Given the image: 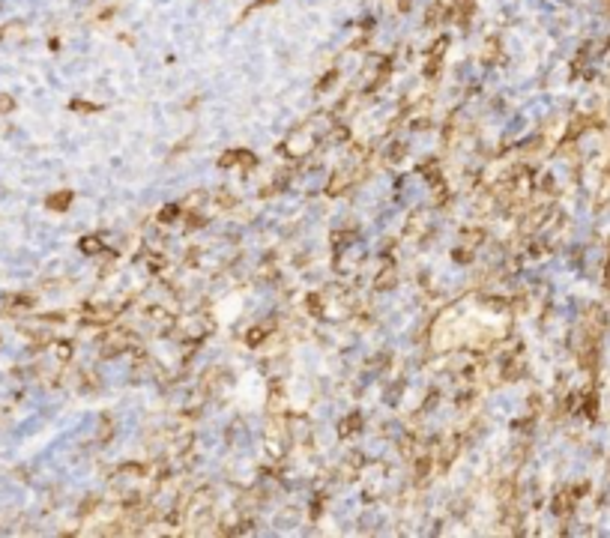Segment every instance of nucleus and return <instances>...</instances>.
<instances>
[{"mask_svg": "<svg viewBox=\"0 0 610 538\" xmlns=\"http://www.w3.org/2000/svg\"><path fill=\"white\" fill-rule=\"evenodd\" d=\"M129 344H132V335H129L126 329H111V332L105 335V341H102V356H105V359L120 356Z\"/></svg>", "mask_w": 610, "mask_h": 538, "instance_id": "obj_1", "label": "nucleus"}, {"mask_svg": "<svg viewBox=\"0 0 610 538\" xmlns=\"http://www.w3.org/2000/svg\"><path fill=\"white\" fill-rule=\"evenodd\" d=\"M254 162H257V156H254V152H248V149H231V152H224V156L218 159L221 168H234V165L248 168V165H254Z\"/></svg>", "mask_w": 610, "mask_h": 538, "instance_id": "obj_2", "label": "nucleus"}, {"mask_svg": "<svg viewBox=\"0 0 610 538\" xmlns=\"http://www.w3.org/2000/svg\"><path fill=\"white\" fill-rule=\"evenodd\" d=\"M473 9H476V0H455V3L446 9V18L452 15L461 27H467V21H470V15H473Z\"/></svg>", "mask_w": 610, "mask_h": 538, "instance_id": "obj_3", "label": "nucleus"}, {"mask_svg": "<svg viewBox=\"0 0 610 538\" xmlns=\"http://www.w3.org/2000/svg\"><path fill=\"white\" fill-rule=\"evenodd\" d=\"M395 278H398V269H395V263L389 260V263L383 266V272L377 275L374 287H377V290H392V287H395Z\"/></svg>", "mask_w": 610, "mask_h": 538, "instance_id": "obj_4", "label": "nucleus"}, {"mask_svg": "<svg viewBox=\"0 0 610 538\" xmlns=\"http://www.w3.org/2000/svg\"><path fill=\"white\" fill-rule=\"evenodd\" d=\"M350 182H353V174H350V171H338V174L329 179V188H326V191H329V195H341Z\"/></svg>", "mask_w": 610, "mask_h": 538, "instance_id": "obj_5", "label": "nucleus"}, {"mask_svg": "<svg viewBox=\"0 0 610 538\" xmlns=\"http://www.w3.org/2000/svg\"><path fill=\"white\" fill-rule=\"evenodd\" d=\"M270 326H273V320H263V323H257V326H251V332H248V338H245V341L251 344V347H257V344H260V341H263L266 335H270V332H273Z\"/></svg>", "mask_w": 610, "mask_h": 538, "instance_id": "obj_6", "label": "nucleus"}, {"mask_svg": "<svg viewBox=\"0 0 610 538\" xmlns=\"http://www.w3.org/2000/svg\"><path fill=\"white\" fill-rule=\"evenodd\" d=\"M69 204H72V191H57V195L48 198V209H54V212H63Z\"/></svg>", "mask_w": 610, "mask_h": 538, "instance_id": "obj_7", "label": "nucleus"}, {"mask_svg": "<svg viewBox=\"0 0 610 538\" xmlns=\"http://www.w3.org/2000/svg\"><path fill=\"white\" fill-rule=\"evenodd\" d=\"M571 499H575V496L565 493V490H562V493H556V496H553V514H559V517H562V514H568Z\"/></svg>", "mask_w": 610, "mask_h": 538, "instance_id": "obj_8", "label": "nucleus"}, {"mask_svg": "<svg viewBox=\"0 0 610 538\" xmlns=\"http://www.w3.org/2000/svg\"><path fill=\"white\" fill-rule=\"evenodd\" d=\"M120 314V305H108V308H99V311H87L90 320H111Z\"/></svg>", "mask_w": 610, "mask_h": 538, "instance_id": "obj_9", "label": "nucleus"}, {"mask_svg": "<svg viewBox=\"0 0 610 538\" xmlns=\"http://www.w3.org/2000/svg\"><path fill=\"white\" fill-rule=\"evenodd\" d=\"M443 15H446V6H443V3H431V9H428V15H425V24L434 27V24L443 21Z\"/></svg>", "mask_w": 610, "mask_h": 538, "instance_id": "obj_10", "label": "nucleus"}, {"mask_svg": "<svg viewBox=\"0 0 610 538\" xmlns=\"http://www.w3.org/2000/svg\"><path fill=\"white\" fill-rule=\"evenodd\" d=\"M359 428H362V416L353 413V416L344 418V425H341V437H350V431H359Z\"/></svg>", "mask_w": 610, "mask_h": 538, "instance_id": "obj_11", "label": "nucleus"}, {"mask_svg": "<svg viewBox=\"0 0 610 538\" xmlns=\"http://www.w3.org/2000/svg\"><path fill=\"white\" fill-rule=\"evenodd\" d=\"M446 48H449V39H446V36H440V39H434V45L428 48V57H434V60H443Z\"/></svg>", "mask_w": 610, "mask_h": 538, "instance_id": "obj_12", "label": "nucleus"}, {"mask_svg": "<svg viewBox=\"0 0 610 538\" xmlns=\"http://www.w3.org/2000/svg\"><path fill=\"white\" fill-rule=\"evenodd\" d=\"M81 251L99 254V251H102V239H99V237H84V239H81Z\"/></svg>", "mask_w": 610, "mask_h": 538, "instance_id": "obj_13", "label": "nucleus"}, {"mask_svg": "<svg viewBox=\"0 0 610 538\" xmlns=\"http://www.w3.org/2000/svg\"><path fill=\"white\" fill-rule=\"evenodd\" d=\"M419 171H422V174H425L434 185H440V165H437V162H428V165H422Z\"/></svg>", "mask_w": 610, "mask_h": 538, "instance_id": "obj_14", "label": "nucleus"}, {"mask_svg": "<svg viewBox=\"0 0 610 538\" xmlns=\"http://www.w3.org/2000/svg\"><path fill=\"white\" fill-rule=\"evenodd\" d=\"M180 218V207H165L162 212H159V221L162 224H171V221H177Z\"/></svg>", "mask_w": 610, "mask_h": 538, "instance_id": "obj_15", "label": "nucleus"}, {"mask_svg": "<svg viewBox=\"0 0 610 538\" xmlns=\"http://www.w3.org/2000/svg\"><path fill=\"white\" fill-rule=\"evenodd\" d=\"M72 111H81V114H93V111H102V105H93V102H81V99H75V102H72Z\"/></svg>", "mask_w": 610, "mask_h": 538, "instance_id": "obj_16", "label": "nucleus"}, {"mask_svg": "<svg viewBox=\"0 0 610 538\" xmlns=\"http://www.w3.org/2000/svg\"><path fill=\"white\" fill-rule=\"evenodd\" d=\"M512 493H515V484H512V481H503V484H500V503H503V506L512 503Z\"/></svg>", "mask_w": 610, "mask_h": 538, "instance_id": "obj_17", "label": "nucleus"}, {"mask_svg": "<svg viewBox=\"0 0 610 538\" xmlns=\"http://www.w3.org/2000/svg\"><path fill=\"white\" fill-rule=\"evenodd\" d=\"M15 111V99L9 93H0V114H12Z\"/></svg>", "mask_w": 610, "mask_h": 538, "instance_id": "obj_18", "label": "nucleus"}, {"mask_svg": "<svg viewBox=\"0 0 610 538\" xmlns=\"http://www.w3.org/2000/svg\"><path fill=\"white\" fill-rule=\"evenodd\" d=\"M305 305H308V311H311L314 317H320V314H323V308H320V296H317V293H311L308 299H305Z\"/></svg>", "mask_w": 610, "mask_h": 538, "instance_id": "obj_19", "label": "nucleus"}, {"mask_svg": "<svg viewBox=\"0 0 610 538\" xmlns=\"http://www.w3.org/2000/svg\"><path fill=\"white\" fill-rule=\"evenodd\" d=\"M431 473V454L428 457H419V464H416V476L422 478V476H428Z\"/></svg>", "mask_w": 610, "mask_h": 538, "instance_id": "obj_20", "label": "nucleus"}, {"mask_svg": "<svg viewBox=\"0 0 610 538\" xmlns=\"http://www.w3.org/2000/svg\"><path fill=\"white\" fill-rule=\"evenodd\" d=\"M335 78H338V69H332V72H326L323 78H320V84H317V90H326V87H332L335 84Z\"/></svg>", "mask_w": 610, "mask_h": 538, "instance_id": "obj_21", "label": "nucleus"}, {"mask_svg": "<svg viewBox=\"0 0 610 538\" xmlns=\"http://www.w3.org/2000/svg\"><path fill=\"white\" fill-rule=\"evenodd\" d=\"M440 66H443V60L428 57V69H425V75H428V78H437V75H440Z\"/></svg>", "mask_w": 610, "mask_h": 538, "instance_id": "obj_22", "label": "nucleus"}, {"mask_svg": "<svg viewBox=\"0 0 610 538\" xmlns=\"http://www.w3.org/2000/svg\"><path fill=\"white\" fill-rule=\"evenodd\" d=\"M404 152H407V147H404V144H395V147H392V152H389V159H401Z\"/></svg>", "mask_w": 610, "mask_h": 538, "instance_id": "obj_23", "label": "nucleus"}, {"mask_svg": "<svg viewBox=\"0 0 610 538\" xmlns=\"http://www.w3.org/2000/svg\"><path fill=\"white\" fill-rule=\"evenodd\" d=\"M273 3H278V0H254V3L248 6V12H251V9H263V6H273Z\"/></svg>", "mask_w": 610, "mask_h": 538, "instance_id": "obj_24", "label": "nucleus"}, {"mask_svg": "<svg viewBox=\"0 0 610 538\" xmlns=\"http://www.w3.org/2000/svg\"><path fill=\"white\" fill-rule=\"evenodd\" d=\"M344 138H347V129H344V126L332 129V141H344Z\"/></svg>", "mask_w": 610, "mask_h": 538, "instance_id": "obj_25", "label": "nucleus"}, {"mask_svg": "<svg viewBox=\"0 0 610 538\" xmlns=\"http://www.w3.org/2000/svg\"><path fill=\"white\" fill-rule=\"evenodd\" d=\"M455 260H458V263H467V260H470V251H467V248H458V251H455Z\"/></svg>", "mask_w": 610, "mask_h": 538, "instance_id": "obj_26", "label": "nucleus"}, {"mask_svg": "<svg viewBox=\"0 0 610 538\" xmlns=\"http://www.w3.org/2000/svg\"><path fill=\"white\" fill-rule=\"evenodd\" d=\"M96 503H99V499H87V503L81 506V514H87V511H93V508H96Z\"/></svg>", "mask_w": 610, "mask_h": 538, "instance_id": "obj_27", "label": "nucleus"}, {"mask_svg": "<svg viewBox=\"0 0 610 538\" xmlns=\"http://www.w3.org/2000/svg\"><path fill=\"white\" fill-rule=\"evenodd\" d=\"M188 224H192V227H201L204 218H201V215H188Z\"/></svg>", "mask_w": 610, "mask_h": 538, "instance_id": "obj_28", "label": "nucleus"}, {"mask_svg": "<svg viewBox=\"0 0 610 538\" xmlns=\"http://www.w3.org/2000/svg\"><path fill=\"white\" fill-rule=\"evenodd\" d=\"M604 284L610 287V260H607V266H604Z\"/></svg>", "mask_w": 610, "mask_h": 538, "instance_id": "obj_29", "label": "nucleus"}]
</instances>
